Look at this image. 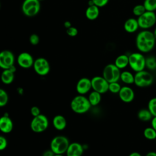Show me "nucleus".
<instances>
[{
    "label": "nucleus",
    "instance_id": "5",
    "mask_svg": "<svg viewBox=\"0 0 156 156\" xmlns=\"http://www.w3.org/2000/svg\"><path fill=\"white\" fill-rule=\"evenodd\" d=\"M49 126V121L48 118L43 114L33 117L30 127L31 130L35 133H41L45 131Z\"/></svg>",
    "mask_w": 156,
    "mask_h": 156
},
{
    "label": "nucleus",
    "instance_id": "43",
    "mask_svg": "<svg viewBox=\"0 0 156 156\" xmlns=\"http://www.w3.org/2000/svg\"><path fill=\"white\" fill-rule=\"evenodd\" d=\"M153 33H154V37H155V39H156V27L155 28V29H154V32H153Z\"/></svg>",
    "mask_w": 156,
    "mask_h": 156
},
{
    "label": "nucleus",
    "instance_id": "32",
    "mask_svg": "<svg viewBox=\"0 0 156 156\" xmlns=\"http://www.w3.org/2000/svg\"><path fill=\"white\" fill-rule=\"evenodd\" d=\"M121 88V86L118 83V82H113L109 83L108 91L112 93H114V94L118 93Z\"/></svg>",
    "mask_w": 156,
    "mask_h": 156
},
{
    "label": "nucleus",
    "instance_id": "27",
    "mask_svg": "<svg viewBox=\"0 0 156 156\" xmlns=\"http://www.w3.org/2000/svg\"><path fill=\"white\" fill-rule=\"evenodd\" d=\"M146 67L149 70L156 69V58L154 56H149L146 58Z\"/></svg>",
    "mask_w": 156,
    "mask_h": 156
},
{
    "label": "nucleus",
    "instance_id": "3",
    "mask_svg": "<svg viewBox=\"0 0 156 156\" xmlns=\"http://www.w3.org/2000/svg\"><path fill=\"white\" fill-rule=\"evenodd\" d=\"M69 142L68 139L62 135L54 137L50 143V149L54 154H64L68 147Z\"/></svg>",
    "mask_w": 156,
    "mask_h": 156
},
{
    "label": "nucleus",
    "instance_id": "15",
    "mask_svg": "<svg viewBox=\"0 0 156 156\" xmlns=\"http://www.w3.org/2000/svg\"><path fill=\"white\" fill-rule=\"evenodd\" d=\"M76 91L79 94L84 95L88 93L91 88V79L87 77H82L77 82L76 86Z\"/></svg>",
    "mask_w": 156,
    "mask_h": 156
},
{
    "label": "nucleus",
    "instance_id": "21",
    "mask_svg": "<svg viewBox=\"0 0 156 156\" xmlns=\"http://www.w3.org/2000/svg\"><path fill=\"white\" fill-rule=\"evenodd\" d=\"M99 15V7L95 5H88L85 10V16L89 20H96Z\"/></svg>",
    "mask_w": 156,
    "mask_h": 156
},
{
    "label": "nucleus",
    "instance_id": "14",
    "mask_svg": "<svg viewBox=\"0 0 156 156\" xmlns=\"http://www.w3.org/2000/svg\"><path fill=\"white\" fill-rule=\"evenodd\" d=\"M119 99L125 103H130L133 101L135 98L133 90L129 86L121 87L118 93Z\"/></svg>",
    "mask_w": 156,
    "mask_h": 156
},
{
    "label": "nucleus",
    "instance_id": "9",
    "mask_svg": "<svg viewBox=\"0 0 156 156\" xmlns=\"http://www.w3.org/2000/svg\"><path fill=\"white\" fill-rule=\"evenodd\" d=\"M139 27L143 29H148L156 23V15L154 12L146 11L137 18Z\"/></svg>",
    "mask_w": 156,
    "mask_h": 156
},
{
    "label": "nucleus",
    "instance_id": "7",
    "mask_svg": "<svg viewBox=\"0 0 156 156\" xmlns=\"http://www.w3.org/2000/svg\"><path fill=\"white\" fill-rule=\"evenodd\" d=\"M120 69L114 63L107 65L102 71V76L108 83L118 82L120 79Z\"/></svg>",
    "mask_w": 156,
    "mask_h": 156
},
{
    "label": "nucleus",
    "instance_id": "8",
    "mask_svg": "<svg viewBox=\"0 0 156 156\" xmlns=\"http://www.w3.org/2000/svg\"><path fill=\"white\" fill-rule=\"evenodd\" d=\"M21 10L24 15L32 17L37 15L40 10V1L38 0H24Z\"/></svg>",
    "mask_w": 156,
    "mask_h": 156
},
{
    "label": "nucleus",
    "instance_id": "44",
    "mask_svg": "<svg viewBox=\"0 0 156 156\" xmlns=\"http://www.w3.org/2000/svg\"><path fill=\"white\" fill-rule=\"evenodd\" d=\"M54 156H63V154H55Z\"/></svg>",
    "mask_w": 156,
    "mask_h": 156
},
{
    "label": "nucleus",
    "instance_id": "37",
    "mask_svg": "<svg viewBox=\"0 0 156 156\" xmlns=\"http://www.w3.org/2000/svg\"><path fill=\"white\" fill-rule=\"evenodd\" d=\"M30 114L32 115V116L33 117L37 116H38V115L41 114L40 109L37 106H33V107H32L30 110Z\"/></svg>",
    "mask_w": 156,
    "mask_h": 156
},
{
    "label": "nucleus",
    "instance_id": "38",
    "mask_svg": "<svg viewBox=\"0 0 156 156\" xmlns=\"http://www.w3.org/2000/svg\"><path fill=\"white\" fill-rule=\"evenodd\" d=\"M55 154L51 150H47L46 151H44L42 155V156H54Z\"/></svg>",
    "mask_w": 156,
    "mask_h": 156
},
{
    "label": "nucleus",
    "instance_id": "31",
    "mask_svg": "<svg viewBox=\"0 0 156 156\" xmlns=\"http://www.w3.org/2000/svg\"><path fill=\"white\" fill-rule=\"evenodd\" d=\"M146 11V9L143 5V4H137L133 7L132 10V12L133 15L137 17L141 16Z\"/></svg>",
    "mask_w": 156,
    "mask_h": 156
},
{
    "label": "nucleus",
    "instance_id": "18",
    "mask_svg": "<svg viewBox=\"0 0 156 156\" xmlns=\"http://www.w3.org/2000/svg\"><path fill=\"white\" fill-rule=\"evenodd\" d=\"M52 124L56 130H63L66 127V119L63 115H57L52 119Z\"/></svg>",
    "mask_w": 156,
    "mask_h": 156
},
{
    "label": "nucleus",
    "instance_id": "20",
    "mask_svg": "<svg viewBox=\"0 0 156 156\" xmlns=\"http://www.w3.org/2000/svg\"><path fill=\"white\" fill-rule=\"evenodd\" d=\"M15 78V72L11 69H3L1 74V82L6 85L10 84L13 82Z\"/></svg>",
    "mask_w": 156,
    "mask_h": 156
},
{
    "label": "nucleus",
    "instance_id": "45",
    "mask_svg": "<svg viewBox=\"0 0 156 156\" xmlns=\"http://www.w3.org/2000/svg\"><path fill=\"white\" fill-rule=\"evenodd\" d=\"M39 1H43V0H38Z\"/></svg>",
    "mask_w": 156,
    "mask_h": 156
},
{
    "label": "nucleus",
    "instance_id": "17",
    "mask_svg": "<svg viewBox=\"0 0 156 156\" xmlns=\"http://www.w3.org/2000/svg\"><path fill=\"white\" fill-rule=\"evenodd\" d=\"M13 128V123L10 117L4 115L0 117V131L4 133L11 132Z\"/></svg>",
    "mask_w": 156,
    "mask_h": 156
},
{
    "label": "nucleus",
    "instance_id": "11",
    "mask_svg": "<svg viewBox=\"0 0 156 156\" xmlns=\"http://www.w3.org/2000/svg\"><path fill=\"white\" fill-rule=\"evenodd\" d=\"M33 68L35 72L39 76H46L50 71V65L48 61L43 58L39 57L34 60Z\"/></svg>",
    "mask_w": 156,
    "mask_h": 156
},
{
    "label": "nucleus",
    "instance_id": "19",
    "mask_svg": "<svg viewBox=\"0 0 156 156\" xmlns=\"http://www.w3.org/2000/svg\"><path fill=\"white\" fill-rule=\"evenodd\" d=\"M139 28L137 19L130 18L127 19L124 24V29L128 33H134Z\"/></svg>",
    "mask_w": 156,
    "mask_h": 156
},
{
    "label": "nucleus",
    "instance_id": "39",
    "mask_svg": "<svg viewBox=\"0 0 156 156\" xmlns=\"http://www.w3.org/2000/svg\"><path fill=\"white\" fill-rule=\"evenodd\" d=\"M151 121V127L156 131V116H153Z\"/></svg>",
    "mask_w": 156,
    "mask_h": 156
},
{
    "label": "nucleus",
    "instance_id": "26",
    "mask_svg": "<svg viewBox=\"0 0 156 156\" xmlns=\"http://www.w3.org/2000/svg\"><path fill=\"white\" fill-rule=\"evenodd\" d=\"M143 135L147 140H154L156 138V131L152 127H148L144 129Z\"/></svg>",
    "mask_w": 156,
    "mask_h": 156
},
{
    "label": "nucleus",
    "instance_id": "10",
    "mask_svg": "<svg viewBox=\"0 0 156 156\" xmlns=\"http://www.w3.org/2000/svg\"><path fill=\"white\" fill-rule=\"evenodd\" d=\"M91 88L94 91H96L101 94H104L108 91L109 83L102 76H96L93 77L91 79Z\"/></svg>",
    "mask_w": 156,
    "mask_h": 156
},
{
    "label": "nucleus",
    "instance_id": "6",
    "mask_svg": "<svg viewBox=\"0 0 156 156\" xmlns=\"http://www.w3.org/2000/svg\"><path fill=\"white\" fill-rule=\"evenodd\" d=\"M154 81L152 75L146 70L136 72L134 75V83L138 87H147L152 85Z\"/></svg>",
    "mask_w": 156,
    "mask_h": 156
},
{
    "label": "nucleus",
    "instance_id": "4",
    "mask_svg": "<svg viewBox=\"0 0 156 156\" xmlns=\"http://www.w3.org/2000/svg\"><path fill=\"white\" fill-rule=\"evenodd\" d=\"M129 65L136 73L144 70L146 68V57L141 52H133L129 55Z\"/></svg>",
    "mask_w": 156,
    "mask_h": 156
},
{
    "label": "nucleus",
    "instance_id": "30",
    "mask_svg": "<svg viewBox=\"0 0 156 156\" xmlns=\"http://www.w3.org/2000/svg\"><path fill=\"white\" fill-rule=\"evenodd\" d=\"M147 108L153 116H156V97L152 98L149 101Z\"/></svg>",
    "mask_w": 156,
    "mask_h": 156
},
{
    "label": "nucleus",
    "instance_id": "25",
    "mask_svg": "<svg viewBox=\"0 0 156 156\" xmlns=\"http://www.w3.org/2000/svg\"><path fill=\"white\" fill-rule=\"evenodd\" d=\"M137 116L138 119L142 121H151L153 117L148 108H143L139 110L137 114Z\"/></svg>",
    "mask_w": 156,
    "mask_h": 156
},
{
    "label": "nucleus",
    "instance_id": "34",
    "mask_svg": "<svg viewBox=\"0 0 156 156\" xmlns=\"http://www.w3.org/2000/svg\"><path fill=\"white\" fill-rule=\"evenodd\" d=\"M66 34L68 36L74 37H76L77 35L78 30H77V28H76L75 27L71 26L70 27L66 29Z\"/></svg>",
    "mask_w": 156,
    "mask_h": 156
},
{
    "label": "nucleus",
    "instance_id": "28",
    "mask_svg": "<svg viewBox=\"0 0 156 156\" xmlns=\"http://www.w3.org/2000/svg\"><path fill=\"white\" fill-rule=\"evenodd\" d=\"M143 5L146 11L155 12L156 10V0H144Z\"/></svg>",
    "mask_w": 156,
    "mask_h": 156
},
{
    "label": "nucleus",
    "instance_id": "40",
    "mask_svg": "<svg viewBox=\"0 0 156 156\" xmlns=\"http://www.w3.org/2000/svg\"><path fill=\"white\" fill-rule=\"evenodd\" d=\"M63 25H64V27H65L66 29H68V28L70 27L71 26H71V23L70 21H65Z\"/></svg>",
    "mask_w": 156,
    "mask_h": 156
},
{
    "label": "nucleus",
    "instance_id": "24",
    "mask_svg": "<svg viewBox=\"0 0 156 156\" xmlns=\"http://www.w3.org/2000/svg\"><path fill=\"white\" fill-rule=\"evenodd\" d=\"M101 93L93 90L88 95V99L91 106H96L98 105L101 101Z\"/></svg>",
    "mask_w": 156,
    "mask_h": 156
},
{
    "label": "nucleus",
    "instance_id": "12",
    "mask_svg": "<svg viewBox=\"0 0 156 156\" xmlns=\"http://www.w3.org/2000/svg\"><path fill=\"white\" fill-rule=\"evenodd\" d=\"M15 56L13 54L8 50L0 52V68L2 69H9L14 65Z\"/></svg>",
    "mask_w": 156,
    "mask_h": 156
},
{
    "label": "nucleus",
    "instance_id": "36",
    "mask_svg": "<svg viewBox=\"0 0 156 156\" xmlns=\"http://www.w3.org/2000/svg\"><path fill=\"white\" fill-rule=\"evenodd\" d=\"M7 146V140L4 136L0 135V151L4 150Z\"/></svg>",
    "mask_w": 156,
    "mask_h": 156
},
{
    "label": "nucleus",
    "instance_id": "35",
    "mask_svg": "<svg viewBox=\"0 0 156 156\" xmlns=\"http://www.w3.org/2000/svg\"><path fill=\"white\" fill-rule=\"evenodd\" d=\"M94 4V5H96L97 7H102L105 6L108 2L109 0H91Z\"/></svg>",
    "mask_w": 156,
    "mask_h": 156
},
{
    "label": "nucleus",
    "instance_id": "22",
    "mask_svg": "<svg viewBox=\"0 0 156 156\" xmlns=\"http://www.w3.org/2000/svg\"><path fill=\"white\" fill-rule=\"evenodd\" d=\"M114 64L119 69H124L129 65V55L126 54H121L118 55L115 60Z\"/></svg>",
    "mask_w": 156,
    "mask_h": 156
},
{
    "label": "nucleus",
    "instance_id": "33",
    "mask_svg": "<svg viewBox=\"0 0 156 156\" xmlns=\"http://www.w3.org/2000/svg\"><path fill=\"white\" fill-rule=\"evenodd\" d=\"M40 41V38L38 35L35 34H31L29 37V42L32 45H37Z\"/></svg>",
    "mask_w": 156,
    "mask_h": 156
},
{
    "label": "nucleus",
    "instance_id": "42",
    "mask_svg": "<svg viewBox=\"0 0 156 156\" xmlns=\"http://www.w3.org/2000/svg\"><path fill=\"white\" fill-rule=\"evenodd\" d=\"M146 156H156V152L154 151H151L146 154Z\"/></svg>",
    "mask_w": 156,
    "mask_h": 156
},
{
    "label": "nucleus",
    "instance_id": "29",
    "mask_svg": "<svg viewBox=\"0 0 156 156\" xmlns=\"http://www.w3.org/2000/svg\"><path fill=\"white\" fill-rule=\"evenodd\" d=\"M9 101V96L7 93L2 88H0V107L7 105Z\"/></svg>",
    "mask_w": 156,
    "mask_h": 156
},
{
    "label": "nucleus",
    "instance_id": "16",
    "mask_svg": "<svg viewBox=\"0 0 156 156\" xmlns=\"http://www.w3.org/2000/svg\"><path fill=\"white\" fill-rule=\"evenodd\" d=\"M83 153V146L77 142L69 143L66 151V156H82Z\"/></svg>",
    "mask_w": 156,
    "mask_h": 156
},
{
    "label": "nucleus",
    "instance_id": "46",
    "mask_svg": "<svg viewBox=\"0 0 156 156\" xmlns=\"http://www.w3.org/2000/svg\"><path fill=\"white\" fill-rule=\"evenodd\" d=\"M155 141H156V138H155Z\"/></svg>",
    "mask_w": 156,
    "mask_h": 156
},
{
    "label": "nucleus",
    "instance_id": "2",
    "mask_svg": "<svg viewBox=\"0 0 156 156\" xmlns=\"http://www.w3.org/2000/svg\"><path fill=\"white\" fill-rule=\"evenodd\" d=\"M70 107L71 110L76 113L83 114L87 112L91 105L88 98L84 95L79 94L76 96L71 101Z\"/></svg>",
    "mask_w": 156,
    "mask_h": 156
},
{
    "label": "nucleus",
    "instance_id": "23",
    "mask_svg": "<svg viewBox=\"0 0 156 156\" xmlns=\"http://www.w3.org/2000/svg\"><path fill=\"white\" fill-rule=\"evenodd\" d=\"M120 79L122 82L127 85L134 83V75L129 71H124L121 72Z\"/></svg>",
    "mask_w": 156,
    "mask_h": 156
},
{
    "label": "nucleus",
    "instance_id": "13",
    "mask_svg": "<svg viewBox=\"0 0 156 156\" xmlns=\"http://www.w3.org/2000/svg\"><path fill=\"white\" fill-rule=\"evenodd\" d=\"M34 60L30 54L27 52L20 53L17 57V63L18 65L24 69L30 68L33 66Z\"/></svg>",
    "mask_w": 156,
    "mask_h": 156
},
{
    "label": "nucleus",
    "instance_id": "41",
    "mask_svg": "<svg viewBox=\"0 0 156 156\" xmlns=\"http://www.w3.org/2000/svg\"><path fill=\"white\" fill-rule=\"evenodd\" d=\"M129 156H142L139 152H133L132 153H130Z\"/></svg>",
    "mask_w": 156,
    "mask_h": 156
},
{
    "label": "nucleus",
    "instance_id": "1",
    "mask_svg": "<svg viewBox=\"0 0 156 156\" xmlns=\"http://www.w3.org/2000/svg\"><path fill=\"white\" fill-rule=\"evenodd\" d=\"M156 39L153 32L144 29L140 32L136 37V46L141 53L151 51L155 44Z\"/></svg>",
    "mask_w": 156,
    "mask_h": 156
}]
</instances>
